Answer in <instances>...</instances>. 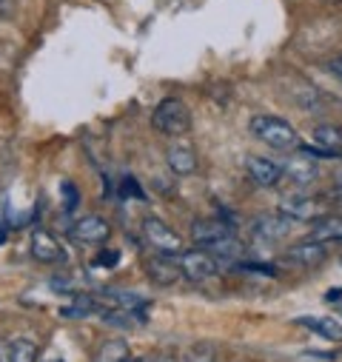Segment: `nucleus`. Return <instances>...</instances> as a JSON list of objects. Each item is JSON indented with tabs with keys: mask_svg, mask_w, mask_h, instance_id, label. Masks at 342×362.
Returning a JSON list of instances; mask_svg holds the SVG:
<instances>
[{
	"mask_svg": "<svg viewBox=\"0 0 342 362\" xmlns=\"http://www.w3.org/2000/svg\"><path fill=\"white\" fill-rule=\"evenodd\" d=\"M325 4H336V0H325Z\"/></svg>",
	"mask_w": 342,
	"mask_h": 362,
	"instance_id": "31",
	"label": "nucleus"
},
{
	"mask_svg": "<svg viewBox=\"0 0 342 362\" xmlns=\"http://www.w3.org/2000/svg\"><path fill=\"white\" fill-rule=\"evenodd\" d=\"M129 362H148V359H129Z\"/></svg>",
	"mask_w": 342,
	"mask_h": 362,
	"instance_id": "29",
	"label": "nucleus"
},
{
	"mask_svg": "<svg viewBox=\"0 0 342 362\" xmlns=\"http://www.w3.org/2000/svg\"><path fill=\"white\" fill-rule=\"evenodd\" d=\"M248 129H251V134L260 143H266V146H271L277 151H297L302 146L297 129L288 120L274 117V115H256V117H251Z\"/></svg>",
	"mask_w": 342,
	"mask_h": 362,
	"instance_id": "1",
	"label": "nucleus"
},
{
	"mask_svg": "<svg viewBox=\"0 0 342 362\" xmlns=\"http://www.w3.org/2000/svg\"><path fill=\"white\" fill-rule=\"evenodd\" d=\"M228 234H231V226L225 220H217V217H203V220L191 223V240L200 248H208V245L225 240Z\"/></svg>",
	"mask_w": 342,
	"mask_h": 362,
	"instance_id": "12",
	"label": "nucleus"
},
{
	"mask_svg": "<svg viewBox=\"0 0 342 362\" xmlns=\"http://www.w3.org/2000/svg\"><path fill=\"white\" fill-rule=\"evenodd\" d=\"M237 271H251V274H263V277H274V265H260V262H237Z\"/></svg>",
	"mask_w": 342,
	"mask_h": 362,
	"instance_id": "23",
	"label": "nucleus"
},
{
	"mask_svg": "<svg viewBox=\"0 0 342 362\" xmlns=\"http://www.w3.org/2000/svg\"><path fill=\"white\" fill-rule=\"evenodd\" d=\"M297 322H300L302 328H308V331L325 337L328 342H342V325H339L336 320H325V317H300Z\"/></svg>",
	"mask_w": 342,
	"mask_h": 362,
	"instance_id": "17",
	"label": "nucleus"
},
{
	"mask_svg": "<svg viewBox=\"0 0 342 362\" xmlns=\"http://www.w3.org/2000/svg\"><path fill=\"white\" fill-rule=\"evenodd\" d=\"M146 274L154 286H175L183 280V271H180V262L177 257H168V254H154L146 259Z\"/></svg>",
	"mask_w": 342,
	"mask_h": 362,
	"instance_id": "8",
	"label": "nucleus"
},
{
	"mask_svg": "<svg viewBox=\"0 0 342 362\" xmlns=\"http://www.w3.org/2000/svg\"><path fill=\"white\" fill-rule=\"evenodd\" d=\"M328 71H331L336 80H342V54H339V57H334V60L328 63Z\"/></svg>",
	"mask_w": 342,
	"mask_h": 362,
	"instance_id": "25",
	"label": "nucleus"
},
{
	"mask_svg": "<svg viewBox=\"0 0 342 362\" xmlns=\"http://www.w3.org/2000/svg\"><path fill=\"white\" fill-rule=\"evenodd\" d=\"M206 251H208L214 259H237V257L242 254V243H237V240H234V234H228L225 240H220V243L208 245Z\"/></svg>",
	"mask_w": 342,
	"mask_h": 362,
	"instance_id": "19",
	"label": "nucleus"
},
{
	"mask_svg": "<svg viewBox=\"0 0 342 362\" xmlns=\"http://www.w3.org/2000/svg\"><path fill=\"white\" fill-rule=\"evenodd\" d=\"M308 240H317V243H322V245L342 243V217H339V214H322V217L311 220Z\"/></svg>",
	"mask_w": 342,
	"mask_h": 362,
	"instance_id": "14",
	"label": "nucleus"
},
{
	"mask_svg": "<svg viewBox=\"0 0 342 362\" xmlns=\"http://www.w3.org/2000/svg\"><path fill=\"white\" fill-rule=\"evenodd\" d=\"M9 356H12V362H37V345L32 339L20 337V339L9 342Z\"/></svg>",
	"mask_w": 342,
	"mask_h": 362,
	"instance_id": "20",
	"label": "nucleus"
},
{
	"mask_svg": "<svg viewBox=\"0 0 342 362\" xmlns=\"http://www.w3.org/2000/svg\"><path fill=\"white\" fill-rule=\"evenodd\" d=\"M180 262V271H183V277L186 280H194V283H203L208 277L217 274V259L206 251V248H191V251H183L177 257Z\"/></svg>",
	"mask_w": 342,
	"mask_h": 362,
	"instance_id": "5",
	"label": "nucleus"
},
{
	"mask_svg": "<svg viewBox=\"0 0 342 362\" xmlns=\"http://www.w3.org/2000/svg\"><path fill=\"white\" fill-rule=\"evenodd\" d=\"M165 165L175 174H180V177H189V174L197 171L200 163H197L194 148H189V146H168L165 148Z\"/></svg>",
	"mask_w": 342,
	"mask_h": 362,
	"instance_id": "16",
	"label": "nucleus"
},
{
	"mask_svg": "<svg viewBox=\"0 0 342 362\" xmlns=\"http://www.w3.org/2000/svg\"><path fill=\"white\" fill-rule=\"evenodd\" d=\"M314 148L322 157H342V129L334 123H322L314 129Z\"/></svg>",
	"mask_w": 342,
	"mask_h": 362,
	"instance_id": "15",
	"label": "nucleus"
},
{
	"mask_svg": "<svg viewBox=\"0 0 342 362\" xmlns=\"http://www.w3.org/2000/svg\"><path fill=\"white\" fill-rule=\"evenodd\" d=\"M291 231V220L285 214H260L251 220V234L263 243H280Z\"/></svg>",
	"mask_w": 342,
	"mask_h": 362,
	"instance_id": "9",
	"label": "nucleus"
},
{
	"mask_svg": "<svg viewBox=\"0 0 342 362\" xmlns=\"http://www.w3.org/2000/svg\"><path fill=\"white\" fill-rule=\"evenodd\" d=\"M328 259V245H322V243H317V240H300V243H294L288 251H285V262H291V265H297V268H319L322 262Z\"/></svg>",
	"mask_w": 342,
	"mask_h": 362,
	"instance_id": "7",
	"label": "nucleus"
},
{
	"mask_svg": "<svg viewBox=\"0 0 342 362\" xmlns=\"http://www.w3.org/2000/svg\"><path fill=\"white\" fill-rule=\"evenodd\" d=\"M151 126L165 137H183L191 132V112L180 98H165L151 115Z\"/></svg>",
	"mask_w": 342,
	"mask_h": 362,
	"instance_id": "2",
	"label": "nucleus"
},
{
	"mask_svg": "<svg viewBox=\"0 0 342 362\" xmlns=\"http://www.w3.org/2000/svg\"><path fill=\"white\" fill-rule=\"evenodd\" d=\"M342 297V288H331L328 294H325V303H336Z\"/></svg>",
	"mask_w": 342,
	"mask_h": 362,
	"instance_id": "27",
	"label": "nucleus"
},
{
	"mask_svg": "<svg viewBox=\"0 0 342 362\" xmlns=\"http://www.w3.org/2000/svg\"><path fill=\"white\" fill-rule=\"evenodd\" d=\"M143 237H146V243H148L157 254H168V257H180V254H183V240H180V234L171 228L168 223H163L160 217H146V220H143Z\"/></svg>",
	"mask_w": 342,
	"mask_h": 362,
	"instance_id": "3",
	"label": "nucleus"
},
{
	"mask_svg": "<svg viewBox=\"0 0 342 362\" xmlns=\"http://www.w3.org/2000/svg\"><path fill=\"white\" fill-rule=\"evenodd\" d=\"M71 237H74L77 243H86V245H100V243H106V240L112 237V226H109L103 217L89 214V217H83V220L74 223Z\"/></svg>",
	"mask_w": 342,
	"mask_h": 362,
	"instance_id": "11",
	"label": "nucleus"
},
{
	"mask_svg": "<svg viewBox=\"0 0 342 362\" xmlns=\"http://www.w3.org/2000/svg\"><path fill=\"white\" fill-rule=\"evenodd\" d=\"M317 157H322L317 148H308V146H300L297 154H291L283 165V177L291 180L294 186H308L319 177V163Z\"/></svg>",
	"mask_w": 342,
	"mask_h": 362,
	"instance_id": "4",
	"label": "nucleus"
},
{
	"mask_svg": "<svg viewBox=\"0 0 342 362\" xmlns=\"http://www.w3.org/2000/svg\"><path fill=\"white\" fill-rule=\"evenodd\" d=\"M46 362H63V359H46Z\"/></svg>",
	"mask_w": 342,
	"mask_h": 362,
	"instance_id": "30",
	"label": "nucleus"
},
{
	"mask_svg": "<svg viewBox=\"0 0 342 362\" xmlns=\"http://www.w3.org/2000/svg\"><path fill=\"white\" fill-rule=\"evenodd\" d=\"M148 362H177V356H171V354H157V356L148 359Z\"/></svg>",
	"mask_w": 342,
	"mask_h": 362,
	"instance_id": "28",
	"label": "nucleus"
},
{
	"mask_svg": "<svg viewBox=\"0 0 342 362\" xmlns=\"http://www.w3.org/2000/svg\"><path fill=\"white\" fill-rule=\"evenodd\" d=\"M32 257L37 262L54 265V262H66V248L57 243V237H52L49 231H35L32 234Z\"/></svg>",
	"mask_w": 342,
	"mask_h": 362,
	"instance_id": "13",
	"label": "nucleus"
},
{
	"mask_svg": "<svg viewBox=\"0 0 342 362\" xmlns=\"http://www.w3.org/2000/svg\"><path fill=\"white\" fill-rule=\"evenodd\" d=\"M117 259H120V251L106 248V251L98 257V265H103V268H114V265H117Z\"/></svg>",
	"mask_w": 342,
	"mask_h": 362,
	"instance_id": "24",
	"label": "nucleus"
},
{
	"mask_svg": "<svg viewBox=\"0 0 342 362\" xmlns=\"http://www.w3.org/2000/svg\"><path fill=\"white\" fill-rule=\"evenodd\" d=\"M245 174L254 186L260 189H274L280 180H283V165H277L274 160L269 157H248L245 163Z\"/></svg>",
	"mask_w": 342,
	"mask_h": 362,
	"instance_id": "10",
	"label": "nucleus"
},
{
	"mask_svg": "<svg viewBox=\"0 0 342 362\" xmlns=\"http://www.w3.org/2000/svg\"><path fill=\"white\" fill-rule=\"evenodd\" d=\"M280 214H285L288 220L311 223V220L322 217V197H311V194H288V197L280 200Z\"/></svg>",
	"mask_w": 342,
	"mask_h": 362,
	"instance_id": "6",
	"label": "nucleus"
},
{
	"mask_svg": "<svg viewBox=\"0 0 342 362\" xmlns=\"http://www.w3.org/2000/svg\"><path fill=\"white\" fill-rule=\"evenodd\" d=\"M120 192H123L126 197H137V200H143V197H146L143 186L137 183V180H134V177H123V186H120Z\"/></svg>",
	"mask_w": 342,
	"mask_h": 362,
	"instance_id": "22",
	"label": "nucleus"
},
{
	"mask_svg": "<svg viewBox=\"0 0 342 362\" xmlns=\"http://www.w3.org/2000/svg\"><path fill=\"white\" fill-rule=\"evenodd\" d=\"M129 359H131L129 342H123V339H109V342H103V348H100L98 356H95V362H129Z\"/></svg>",
	"mask_w": 342,
	"mask_h": 362,
	"instance_id": "18",
	"label": "nucleus"
},
{
	"mask_svg": "<svg viewBox=\"0 0 342 362\" xmlns=\"http://www.w3.org/2000/svg\"><path fill=\"white\" fill-rule=\"evenodd\" d=\"M0 362H12V356H9V342H6V339H0Z\"/></svg>",
	"mask_w": 342,
	"mask_h": 362,
	"instance_id": "26",
	"label": "nucleus"
},
{
	"mask_svg": "<svg viewBox=\"0 0 342 362\" xmlns=\"http://www.w3.org/2000/svg\"><path fill=\"white\" fill-rule=\"evenodd\" d=\"M60 194H63V206H66V211H74L77 206H80V192L69 183V180H66V183L60 186Z\"/></svg>",
	"mask_w": 342,
	"mask_h": 362,
	"instance_id": "21",
	"label": "nucleus"
}]
</instances>
